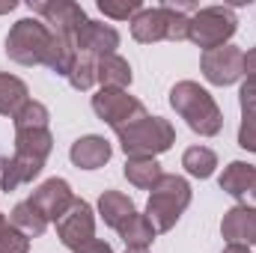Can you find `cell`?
<instances>
[{
    "label": "cell",
    "mask_w": 256,
    "mask_h": 253,
    "mask_svg": "<svg viewBox=\"0 0 256 253\" xmlns=\"http://www.w3.org/2000/svg\"><path fill=\"white\" fill-rule=\"evenodd\" d=\"M51 149H54V137H51L48 128H24V131H15V155L6 158V167L0 173V190L12 194V190H18L21 185L33 182L42 173Z\"/></svg>",
    "instance_id": "cell-1"
},
{
    "label": "cell",
    "mask_w": 256,
    "mask_h": 253,
    "mask_svg": "<svg viewBox=\"0 0 256 253\" xmlns=\"http://www.w3.org/2000/svg\"><path fill=\"white\" fill-rule=\"evenodd\" d=\"M170 104L188 122L194 134H200V137H218L220 134L224 114H220L218 102L212 98V92L202 90L196 80H179L170 90Z\"/></svg>",
    "instance_id": "cell-2"
},
{
    "label": "cell",
    "mask_w": 256,
    "mask_h": 253,
    "mask_svg": "<svg viewBox=\"0 0 256 253\" xmlns=\"http://www.w3.org/2000/svg\"><path fill=\"white\" fill-rule=\"evenodd\" d=\"M188 206H191V185H188V179H182L176 173H164L161 182L149 194L146 218L155 226V232H170L179 224V218L185 214Z\"/></svg>",
    "instance_id": "cell-3"
},
{
    "label": "cell",
    "mask_w": 256,
    "mask_h": 253,
    "mask_svg": "<svg viewBox=\"0 0 256 253\" xmlns=\"http://www.w3.org/2000/svg\"><path fill=\"white\" fill-rule=\"evenodd\" d=\"M116 140L126 152V158H155L167 152L176 143V128L164 116H143L131 126L116 131Z\"/></svg>",
    "instance_id": "cell-4"
},
{
    "label": "cell",
    "mask_w": 256,
    "mask_h": 253,
    "mask_svg": "<svg viewBox=\"0 0 256 253\" xmlns=\"http://www.w3.org/2000/svg\"><path fill=\"white\" fill-rule=\"evenodd\" d=\"M48 48H51V27L36 15L15 21L6 36V57L18 66H45Z\"/></svg>",
    "instance_id": "cell-5"
},
{
    "label": "cell",
    "mask_w": 256,
    "mask_h": 253,
    "mask_svg": "<svg viewBox=\"0 0 256 253\" xmlns=\"http://www.w3.org/2000/svg\"><path fill=\"white\" fill-rule=\"evenodd\" d=\"M238 30V18L230 6H206L196 9L188 21V39L196 48L212 51L220 45H230V39Z\"/></svg>",
    "instance_id": "cell-6"
},
{
    "label": "cell",
    "mask_w": 256,
    "mask_h": 253,
    "mask_svg": "<svg viewBox=\"0 0 256 253\" xmlns=\"http://www.w3.org/2000/svg\"><path fill=\"white\" fill-rule=\"evenodd\" d=\"M92 110H96V116L102 122H108L114 131H120V128H126L146 116L143 102L128 96V90H98L92 96Z\"/></svg>",
    "instance_id": "cell-7"
},
{
    "label": "cell",
    "mask_w": 256,
    "mask_h": 253,
    "mask_svg": "<svg viewBox=\"0 0 256 253\" xmlns=\"http://www.w3.org/2000/svg\"><path fill=\"white\" fill-rule=\"evenodd\" d=\"M202 78L214 86H230L244 74V51L238 45H220L212 51H202Z\"/></svg>",
    "instance_id": "cell-8"
},
{
    "label": "cell",
    "mask_w": 256,
    "mask_h": 253,
    "mask_svg": "<svg viewBox=\"0 0 256 253\" xmlns=\"http://www.w3.org/2000/svg\"><path fill=\"white\" fill-rule=\"evenodd\" d=\"M57 238L72 253L96 238V214H92V206L86 200L74 196V202L68 206V212L57 220Z\"/></svg>",
    "instance_id": "cell-9"
},
{
    "label": "cell",
    "mask_w": 256,
    "mask_h": 253,
    "mask_svg": "<svg viewBox=\"0 0 256 253\" xmlns=\"http://www.w3.org/2000/svg\"><path fill=\"white\" fill-rule=\"evenodd\" d=\"M30 12L42 18L54 33H72V36H78L80 27L90 21L84 6L72 0H30Z\"/></svg>",
    "instance_id": "cell-10"
},
{
    "label": "cell",
    "mask_w": 256,
    "mask_h": 253,
    "mask_svg": "<svg viewBox=\"0 0 256 253\" xmlns=\"http://www.w3.org/2000/svg\"><path fill=\"white\" fill-rule=\"evenodd\" d=\"M27 202H30L48 224H51V220L57 224L66 212H68V206L74 202V190H72V185H68L66 179H57V176H54V179H45L39 188L33 190Z\"/></svg>",
    "instance_id": "cell-11"
},
{
    "label": "cell",
    "mask_w": 256,
    "mask_h": 253,
    "mask_svg": "<svg viewBox=\"0 0 256 253\" xmlns=\"http://www.w3.org/2000/svg\"><path fill=\"white\" fill-rule=\"evenodd\" d=\"M218 185L224 194L236 196L238 206H254L256 208V167L248 161H232L224 167Z\"/></svg>",
    "instance_id": "cell-12"
},
{
    "label": "cell",
    "mask_w": 256,
    "mask_h": 253,
    "mask_svg": "<svg viewBox=\"0 0 256 253\" xmlns=\"http://www.w3.org/2000/svg\"><path fill=\"white\" fill-rule=\"evenodd\" d=\"M116 48H120V33L110 24L86 21L78 33V54H90V57L102 60V57L116 54Z\"/></svg>",
    "instance_id": "cell-13"
},
{
    "label": "cell",
    "mask_w": 256,
    "mask_h": 253,
    "mask_svg": "<svg viewBox=\"0 0 256 253\" xmlns=\"http://www.w3.org/2000/svg\"><path fill=\"white\" fill-rule=\"evenodd\" d=\"M170 33V9L164 6H143L134 18H131V36L140 45H152V42H164Z\"/></svg>",
    "instance_id": "cell-14"
},
{
    "label": "cell",
    "mask_w": 256,
    "mask_h": 253,
    "mask_svg": "<svg viewBox=\"0 0 256 253\" xmlns=\"http://www.w3.org/2000/svg\"><path fill=\"white\" fill-rule=\"evenodd\" d=\"M220 236L226 244H256V208L254 206H232L220 220Z\"/></svg>",
    "instance_id": "cell-15"
},
{
    "label": "cell",
    "mask_w": 256,
    "mask_h": 253,
    "mask_svg": "<svg viewBox=\"0 0 256 253\" xmlns=\"http://www.w3.org/2000/svg\"><path fill=\"white\" fill-rule=\"evenodd\" d=\"M110 155H114L110 143H108L104 137H98V134L78 137V140L72 143V149H68L72 164L80 167V170H98V167H104V164L110 161Z\"/></svg>",
    "instance_id": "cell-16"
},
{
    "label": "cell",
    "mask_w": 256,
    "mask_h": 253,
    "mask_svg": "<svg viewBox=\"0 0 256 253\" xmlns=\"http://www.w3.org/2000/svg\"><path fill=\"white\" fill-rule=\"evenodd\" d=\"M242 104V128H238V146L256 155V78H244L238 90Z\"/></svg>",
    "instance_id": "cell-17"
},
{
    "label": "cell",
    "mask_w": 256,
    "mask_h": 253,
    "mask_svg": "<svg viewBox=\"0 0 256 253\" xmlns=\"http://www.w3.org/2000/svg\"><path fill=\"white\" fill-rule=\"evenodd\" d=\"M74 57H78V36H72V33H54L51 30V48L45 54V66L54 74L68 78V72L74 66Z\"/></svg>",
    "instance_id": "cell-18"
},
{
    "label": "cell",
    "mask_w": 256,
    "mask_h": 253,
    "mask_svg": "<svg viewBox=\"0 0 256 253\" xmlns=\"http://www.w3.org/2000/svg\"><path fill=\"white\" fill-rule=\"evenodd\" d=\"M134 212H137V208H134L131 196H126L122 190H104V194L98 196V214H102V220H104L108 226H114L116 232L134 218Z\"/></svg>",
    "instance_id": "cell-19"
},
{
    "label": "cell",
    "mask_w": 256,
    "mask_h": 253,
    "mask_svg": "<svg viewBox=\"0 0 256 253\" xmlns=\"http://www.w3.org/2000/svg\"><path fill=\"white\" fill-rule=\"evenodd\" d=\"M30 102V90L21 78L0 72V116H15L24 104Z\"/></svg>",
    "instance_id": "cell-20"
},
{
    "label": "cell",
    "mask_w": 256,
    "mask_h": 253,
    "mask_svg": "<svg viewBox=\"0 0 256 253\" xmlns=\"http://www.w3.org/2000/svg\"><path fill=\"white\" fill-rule=\"evenodd\" d=\"M131 66L128 60H122L120 54H110V57H102L98 60V72H96V80L102 84V90H126L131 84Z\"/></svg>",
    "instance_id": "cell-21"
},
{
    "label": "cell",
    "mask_w": 256,
    "mask_h": 253,
    "mask_svg": "<svg viewBox=\"0 0 256 253\" xmlns=\"http://www.w3.org/2000/svg\"><path fill=\"white\" fill-rule=\"evenodd\" d=\"M122 173H126L128 182L140 190H152L164 176V170H161V164L155 158H128Z\"/></svg>",
    "instance_id": "cell-22"
},
{
    "label": "cell",
    "mask_w": 256,
    "mask_h": 253,
    "mask_svg": "<svg viewBox=\"0 0 256 253\" xmlns=\"http://www.w3.org/2000/svg\"><path fill=\"white\" fill-rule=\"evenodd\" d=\"M182 167L188 170V176H194V179H208L214 173V167H218V155L208 146H191L182 155Z\"/></svg>",
    "instance_id": "cell-23"
},
{
    "label": "cell",
    "mask_w": 256,
    "mask_h": 253,
    "mask_svg": "<svg viewBox=\"0 0 256 253\" xmlns=\"http://www.w3.org/2000/svg\"><path fill=\"white\" fill-rule=\"evenodd\" d=\"M155 236H158V232H155V226L149 224V218H146V214H137V212H134V218L128 220L126 226L120 230V238L126 242V248H143V250L155 242Z\"/></svg>",
    "instance_id": "cell-24"
},
{
    "label": "cell",
    "mask_w": 256,
    "mask_h": 253,
    "mask_svg": "<svg viewBox=\"0 0 256 253\" xmlns=\"http://www.w3.org/2000/svg\"><path fill=\"white\" fill-rule=\"evenodd\" d=\"M9 220H12V224L27 236V238H39V236L48 230V220H45V218H42V214L27 202V200H24V202H18V206L12 208Z\"/></svg>",
    "instance_id": "cell-25"
},
{
    "label": "cell",
    "mask_w": 256,
    "mask_h": 253,
    "mask_svg": "<svg viewBox=\"0 0 256 253\" xmlns=\"http://www.w3.org/2000/svg\"><path fill=\"white\" fill-rule=\"evenodd\" d=\"M96 72H98V60L96 57H90V54H78L74 57V66H72V72H68V84L74 86V90H90L92 84H96Z\"/></svg>",
    "instance_id": "cell-26"
},
{
    "label": "cell",
    "mask_w": 256,
    "mask_h": 253,
    "mask_svg": "<svg viewBox=\"0 0 256 253\" xmlns=\"http://www.w3.org/2000/svg\"><path fill=\"white\" fill-rule=\"evenodd\" d=\"M0 253H30V238L6 214H0Z\"/></svg>",
    "instance_id": "cell-27"
},
{
    "label": "cell",
    "mask_w": 256,
    "mask_h": 253,
    "mask_svg": "<svg viewBox=\"0 0 256 253\" xmlns=\"http://www.w3.org/2000/svg\"><path fill=\"white\" fill-rule=\"evenodd\" d=\"M48 120H51L48 108H45L42 102H33V98L12 116L15 131H24V128H48Z\"/></svg>",
    "instance_id": "cell-28"
},
{
    "label": "cell",
    "mask_w": 256,
    "mask_h": 253,
    "mask_svg": "<svg viewBox=\"0 0 256 253\" xmlns=\"http://www.w3.org/2000/svg\"><path fill=\"white\" fill-rule=\"evenodd\" d=\"M140 9H143L140 0H98V12L116 21H131Z\"/></svg>",
    "instance_id": "cell-29"
},
{
    "label": "cell",
    "mask_w": 256,
    "mask_h": 253,
    "mask_svg": "<svg viewBox=\"0 0 256 253\" xmlns=\"http://www.w3.org/2000/svg\"><path fill=\"white\" fill-rule=\"evenodd\" d=\"M74 253H114V248H110L108 242H102V238H92V242H86L84 248H78Z\"/></svg>",
    "instance_id": "cell-30"
},
{
    "label": "cell",
    "mask_w": 256,
    "mask_h": 253,
    "mask_svg": "<svg viewBox=\"0 0 256 253\" xmlns=\"http://www.w3.org/2000/svg\"><path fill=\"white\" fill-rule=\"evenodd\" d=\"M244 78H256V48L244 54Z\"/></svg>",
    "instance_id": "cell-31"
},
{
    "label": "cell",
    "mask_w": 256,
    "mask_h": 253,
    "mask_svg": "<svg viewBox=\"0 0 256 253\" xmlns=\"http://www.w3.org/2000/svg\"><path fill=\"white\" fill-rule=\"evenodd\" d=\"M224 253H250V248H242V244H226Z\"/></svg>",
    "instance_id": "cell-32"
},
{
    "label": "cell",
    "mask_w": 256,
    "mask_h": 253,
    "mask_svg": "<svg viewBox=\"0 0 256 253\" xmlns=\"http://www.w3.org/2000/svg\"><path fill=\"white\" fill-rule=\"evenodd\" d=\"M15 6H18V3H15V0H6V3H0V15H3V12H12V9H15Z\"/></svg>",
    "instance_id": "cell-33"
},
{
    "label": "cell",
    "mask_w": 256,
    "mask_h": 253,
    "mask_svg": "<svg viewBox=\"0 0 256 253\" xmlns=\"http://www.w3.org/2000/svg\"><path fill=\"white\" fill-rule=\"evenodd\" d=\"M126 253H149V250H143V248H128Z\"/></svg>",
    "instance_id": "cell-34"
},
{
    "label": "cell",
    "mask_w": 256,
    "mask_h": 253,
    "mask_svg": "<svg viewBox=\"0 0 256 253\" xmlns=\"http://www.w3.org/2000/svg\"><path fill=\"white\" fill-rule=\"evenodd\" d=\"M3 167H6V158H3V155H0V173H3Z\"/></svg>",
    "instance_id": "cell-35"
}]
</instances>
